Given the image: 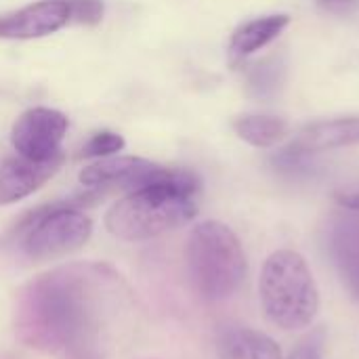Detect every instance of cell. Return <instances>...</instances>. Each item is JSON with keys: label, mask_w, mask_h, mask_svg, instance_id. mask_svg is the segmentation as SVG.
I'll return each instance as SVG.
<instances>
[{"label": "cell", "mask_w": 359, "mask_h": 359, "mask_svg": "<svg viewBox=\"0 0 359 359\" xmlns=\"http://www.w3.org/2000/svg\"><path fill=\"white\" fill-rule=\"evenodd\" d=\"M288 359H322V337L316 334V337H309L305 339Z\"/></svg>", "instance_id": "cell-19"}, {"label": "cell", "mask_w": 359, "mask_h": 359, "mask_svg": "<svg viewBox=\"0 0 359 359\" xmlns=\"http://www.w3.org/2000/svg\"><path fill=\"white\" fill-rule=\"evenodd\" d=\"M23 227L27 229L23 252L36 261L69 255L82 248L93 233V221L72 204L40 208L23 221Z\"/></svg>", "instance_id": "cell-5"}, {"label": "cell", "mask_w": 359, "mask_h": 359, "mask_svg": "<svg viewBox=\"0 0 359 359\" xmlns=\"http://www.w3.org/2000/svg\"><path fill=\"white\" fill-rule=\"evenodd\" d=\"M185 259L189 278L206 301L229 299L244 282V248L238 236L219 221H204L191 229Z\"/></svg>", "instance_id": "cell-4"}, {"label": "cell", "mask_w": 359, "mask_h": 359, "mask_svg": "<svg viewBox=\"0 0 359 359\" xmlns=\"http://www.w3.org/2000/svg\"><path fill=\"white\" fill-rule=\"evenodd\" d=\"M309 156L307 151H303L301 147H297L294 143H290L288 147H284L282 151H278L273 156V166L290 177H301V175H309L311 172V164H309Z\"/></svg>", "instance_id": "cell-16"}, {"label": "cell", "mask_w": 359, "mask_h": 359, "mask_svg": "<svg viewBox=\"0 0 359 359\" xmlns=\"http://www.w3.org/2000/svg\"><path fill=\"white\" fill-rule=\"evenodd\" d=\"M286 76V65L282 57H267L263 61L252 63L246 69V93L259 101L273 99Z\"/></svg>", "instance_id": "cell-15"}, {"label": "cell", "mask_w": 359, "mask_h": 359, "mask_svg": "<svg viewBox=\"0 0 359 359\" xmlns=\"http://www.w3.org/2000/svg\"><path fill=\"white\" fill-rule=\"evenodd\" d=\"M124 139L122 135L118 133H111V130H101V133H95L88 143L82 147V158H109L118 151L124 149Z\"/></svg>", "instance_id": "cell-17"}, {"label": "cell", "mask_w": 359, "mask_h": 359, "mask_svg": "<svg viewBox=\"0 0 359 359\" xmlns=\"http://www.w3.org/2000/svg\"><path fill=\"white\" fill-rule=\"evenodd\" d=\"M259 294L267 320L288 332L307 328L320 309L313 273L294 250H278L265 261Z\"/></svg>", "instance_id": "cell-3"}, {"label": "cell", "mask_w": 359, "mask_h": 359, "mask_svg": "<svg viewBox=\"0 0 359 359\" xmlns=\"http://www.w3.org/2000/svg\"><path fill=\"white\" fill-rule=\"evenodd\" d=\"M334 200L349 210H358L359 212V183L351 185H343L334 191Z\"/></svg>", "instance_id": "cell-20"}, {"label": "cell", "mask_w": 359, "mask_h": 359, "mask_svg": "<svg viewBox=\"0 0 359 359\" xmlns=\"http://www.w3.org/2000/svg\"><path fill=\"white\" fill-rule=\"evenodd\" d=\"M200 189L202 183L196 172L172 168L166 179L128 191V196L118 200L105 215V227L111 236L126 242L158 238L198 215Z\"/></svg>", "instance_id": "cell-2"}, {"label": "cell", "mask_w": 359, "mask_h": 359, "mask_svg": "<svg viewBox=\"0 0 359 359\" xmlns=\"http://www.w3.org/2000/svg\"><path fill=\"white\" fill-rule=\"evenodd\" d=\"M288 23H290V17L284 13L265 15V17H257L252 21H246L233 32V36L229 40V53L236 59L252 55L259 48L267 46L271 40H276Z\"/></svg>", "instance_id": "cell-13"}, {"label": "cell", "mask_w": 359, "mask_h": 359, "mask_svg": "<svg viewBox=\"0 0 359 359\" xmlns=\"http://www.w3.org/2000/svg\"><path fill=\"white\" fill-rule=\"evenodd\" d=\"M65 114L50 107H34L23 111L11 130L15 151L34 162H46L61 154V141L67 133Z\"/></svg>", "instance_id": "cell-6"}, {"label": "cell", "mask_w": 359, "mask_h": 359, "mask_svg": "<svg viewBox=\"0 0 359 359\" xmlns=\"http://www.w3.org/2000/svg\"><path fill=\"white\" fill-rule=\"evenodd\" d=\"M233 130L242 141L250 143L252 147H271L286 137L288 124L278 116L246 114L233 120Z\"/></svg>", "instance_id": "cell-14"}, {"label": "cell", "mask_w": 359, "mask_h": 359, "mask_svg": "<svg viewBox=\"0 0 359 359\" xmlns=\"http://www.w3.org/2000/svg\"><path fill=\"white\" fill-rule=\"evenodd\" d=\"M63 164V154L46 160L34 162L23 156L6 158L0 162V206L19 202L34 191H38Z\"/></svg>", "instance_id": "cell-10"}, {"label": "cell", "mask_w": 359, "mask_h": 359, "mask_svg": "<svg viewBox=\"0 0 359 359\" xmlns=\"http://www.w3.org/2000/svg\"><path fill=\"white\" fill-rule=\"evenodd\" d=\"M326 246L328 255L347 284L349 292L359 299V212L339 210L330 215L326 225Z\"/></svg>", "instance_id": "cell-8"}, {"label": "cell", "mask_w": 359, "mask_h": 359, "mask_svg": "<svg viewBox=\"0 0 359 359\" xmlns=\"http://www.w3.org/2000/svg\"><path fill=\"white\" fill-rule=\"evenodd\" d=\"M172 168L156 164L145 158L118 156L99 160L80 172V183L90 189H126L135 191L166 179Z\"/></svg>", "instance_id": "cell-7"}, {"label": "cell", "mask_w": 359, "mask_h": 359, "mask_svg": "<svg viewBox=\"0 0 359 359\" xmlns=\"http://www.w3.org/2000/svg\"><path fill=\"white\" fill-rule=\"evenodd\" d=\"M97 265H65L25 284L15 301L17 339L38 351L80 347L97 318Z\"/></svg>", "instance_id": "cell-1"}, {"label": "cell", "mask_w": 359, "mask_h": 359, "mask_svg": "<svg viewBox=\"0 0 359 359\" xmlns=\"http://www.w3.org/2000/svg\"><path fill=\"white\" fill-rule=\"evenodd\" d=\"M318 2L324 11L334 13V15H345L359 4V0H318Z\"/></svg>", "instance_id": "cell-21"}, {"label": "cell", "mask_w": 359, "mask_h": 359, "mask_svg": "<svg viewBox=\"0 0 359 359\" xmlns=\"http://www.w3.org/2000/svg\"><path fill=\"white\" fill-rule=\"evenodd\" d=\"M69 23L67 0H40L0 17V38L34 40L55 34Z\"/></svg>", "instance_id": "cell-9"}, {"label": "cell", "mask_w": 359, "mask_h": 359, "mask_svg": "<svg viewBox=\"0 0 359 359\" xmlns=\"http://www.w3.org/2000/svg\"><path fill=\"white\" fill-rule=\"evenodd\" d=\"M355 143H359V116L311 122L301 128L299 137L294 139V145L307 154L347 147Z\"/></svg>", "instance_id": "cell-11"}, {"label": "cell", "mask_w": 359, "mask_h": 359, "mask_svg": "<svg viewBox=\"0 0 359 359\" xmlns=\"http://www.w3.org/2000/svg\"><path fill=\"white\" fill-rule=\"evenodd\" d=\"M67 6H69V23L97 25L105 13L103 0H67Z\"/></svg>", "instance_id": "cell-18"}, {"label": "cell", "mask_w": 359, "mask_h": 359, "mask_svg": "<svg viewBox=\"0 0 359 359\" xmlns=\"http://www.w3.org/2000/svg\"><path fill=\"white\" fill-rule=\"evenodd\" d=\"M217 349L221 359H282V349L271 337L246 326L225 328Z\"/></svg>", "instance_id": "cell-12"}]
</instances>
